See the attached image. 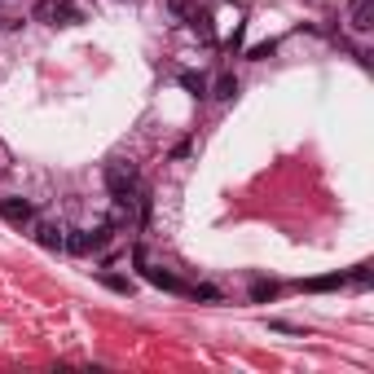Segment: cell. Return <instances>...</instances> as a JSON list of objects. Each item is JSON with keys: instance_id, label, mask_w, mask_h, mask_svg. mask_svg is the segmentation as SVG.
<instances>
[{"instance_id": "1", "label": "cell", "mask_w": 374, "mask_h": 374, "mask_svg": "<svg viewBox=\"0 0 374 374\" xmlns=\"http://www.w3.org/2000/svg\"><path fill=\"white\" fill-rule=\"evenodd\" d=\"M35 22H49V27H75L80 9L71 5V0H40V5H35Z\"/></svg>"}, {"instance_id": "2", "label": "cell", "mask_w": 374, "mask_h": 374, "mask_svg": "<svg viewBox=\"0 0 374 374\" xmlns=\"http://www.w3.org/2000/svg\"><path fill=\"white\" fill-rule=\"evenodd\" d=\"M106 185H111V194H132V189H137V163L111 159L106 163Z\"/></svg>"}, {"instance_id": "3", "label": "cell", "mask_w": 374, "mask_h": 374, "mask_svg": "<svg viewBox=\"0 0 374 374\" xmlns=\"http://www.w3.org/2000/svg\"><path fill=\"white\" fill-rule=\"evenodd\" d=\"M27 229H31V238H35L44 251H66V225H62V221H40V216H35Z\"/></svg>"}, {"instance_id": "4", "label": "cell", "mask_w": 374, "mask_h": 374, "mask_svg": "<svg viewBox=\"0 0 374 374\" xmlns=\"http://www.w3.org/2000/svg\"><path fill=\"white\" fill-rule=\"evenodd\" d=\"M0 221L5 225H14V229H27L35 221V207H31V198H22V194H9V198H0Z\"/></svg>"}, {"instance_id": "5", "label": "cell", "mask_w": 374, "mask_h": 374, "mask_svg": "<svg viewBox=\"0 0 374 374\" xmlns=\"http://www.w3.org/2000/svg\"><path fill=\"white\" fill-rule=\"evenodd\" d=\"M348 27H353L357 35L374 31V0H353V9H348Z\"/></svg>"}, {"instance_id": "6", "label": "cell", "mask_w": 374, "mask_h": 374, "mask_svg": "<svg viewBox=\"0 0 374 374\" xmlns=\"http://www.w3.org/2000/svg\"><path fill=\"white\" fill-rule=\"evenodd\" d=\"M141 273H146V277H150V282H154V286H159V291H172V295H189V286H185V282H180V277H176V273H167V269H150V264H146V269H141Z\"/></svg>"}, {"instance_id": "7", "label": "cell", "mask_w": 374, "mask_h": 374, "mask_svg": "<svg viewBox=\"0 0 374 374\" xmlns=\"http://www.w3.org/2000/svg\"><path fill=\"white\" fill-rule=\"evenodd\" d=\"M212 97L216 102H234L238 97V75H234V71H225V75H216V84H212Z\"/></svg>"}, {"instance_id": "8", "label": "cell", "mask_w": 374, "mask_h": 374, "mask_svg": "<svg viewBox=\"0 0 374 374\" xmlns=\"http://www.w3.org/2000/svg\"><path fill=\"white\" fill-rule=\"evenodd\" d=\"M189 31H194L203 44H216V27H212V14H207V9H198V14L189 18Z\"/></svg>"}, {"instance_id": "9", "label": "cell", "mask_w": 374, "mask_h": 374, "mask_svg": "<svg viewBox=\"0 0 374 374\" xmlns=\"http://www.w3.org/2000/svg\"><path fill=\"white\" fill-rule=\"evenodd\" d=\"M180 88H185L189 97H198V102H203V97H207V88H212V84L203 80V75H194V71H185V75H180Z\"/></svg>"}, {"instance_id": "10", "label": "cell", "mask_w": 374, "mask_h": 374, "mask_svg": "<svg viewBox=\"0 0 374 374\" xmlns=\"http://www.w3.org/2000/svg\"><path fill=\"white\" fill-rule=\"evenodd\" d=\"M66 251H75V256H88V251H93L88 229H66Z\"/></svg>"}, {"instance_id": "11", "label": "cell", "mask_w": 374, "mask_h": 374, "mask_svg": "<svg viewBox=\"0 0 374 374\" xmlns=\"http://www.w3.org/2000/svg\"><path fill=\"white\" fill-rule=\"evenodd\" d=\"M102 286H106V291H115V295H132V291H137L132 277H119V273H102Z\"/></svg>"}, {"instance_id": "12", "label": "cell", "mask_w": 374, "mask_h": 374, "mask_svg": "<svg viewBox=\"0 0 374 374\" xmlns=\"http://www.w3.org/2000/svg\"><path fill=\"white\" fill-rule=\"evenodd\" d=\"M269 299H277V282H256L251 286V304H269Z\"/></svg>"}, {"instance_id": "13", "label": "cell", "mask_w": 374, "mask_h": 374, "mask_svg": "<svg viewBox=\"0 0 374 374\" xmlns=\"http://www.w3.org/2000/svg\"><path fill=\"white\" fill-rule=\"evenodd\" d=\"M167 9H172V14H176L180 22H189V18L198 14V5H194V0H167Z\"/></svg>"}, {"instance_id": "14", "label": "cell", "mask_w": 374, "mask_h": 374, "mask_svg": "<svg viewBox=\"0 0 374 374\" xmlns=\"http://www.w3.org/2000/svg\"><path fill=\"white\" fill-rule=\"evenodd\" d=\"M348 277L339 273V277H317V282H308V291H335V286H344Z\"/></svg>"}, {"instance_id": "15", "label": "cell", "mask_w": 374, "mask_h": 374, "mask_svg": "<svg viewBox=\"0 0 374 374\" xmlns=\"http://www.w3.org/2000/svg\"><path fill=\"white\" fill-rule=\"evenodd\" d=\"M273 49H277V44L269 40V44H256V49H247V57H251V62H264V57H273Z\"/></svg>"}, {"instance_id": "16", "label": "cell", "mask_w": 374, "mask_h": 374, "mask_svg": "<svg viewBox=\"0 0 374 374\" xmlns=\"http://www.w3.org/2000/svg\"><path fill=\"white\" fill-rule=\"evenodd\" d=\"M189 295H194V299H221V291H216V286H207V282L189 286Z\"/></svg>"}, {"instance_id": "17", "label": "cell", "mask_w": 374, "mask_h": 374, "mask_svg": "<svg viewBox=\"0 0 374 374\" xmlns=\"http://www.w3.org/2000/svg\"><path fill=\"white\" fill-rule=\"evenodd\" d=\"M225 49H229V53H238V49H243V22H238V27H234V35L225 40Z\"/></svg>"}, {"instance_id": "18", "label": "cell", "mask_w": 374, "mask_h": 374, "mask_svg": "<svg viewBox=\"0 0 374 374\" xmlns=\"http://www.w3.org/2000/svg\"><path fill=\"white\" fill-rule=\"evenodd\" d=\"M9 167H14V150H9V146H5V141H0V176H5V172H9Z\"/></svg>"}, {"instance_id": "19", "label": "cell", "mask_w": 374, "mask_h": 374, "mask_svg": "<svg viewBox=\"0 0 374 374\" xmlns=\"http://www.w3.org/2000/svg\"><path fill=\"white\" fill-rule=\"evenodd\" d=\"M269 326H273V330H282V335H304V330H299V326H291V321H277V317H273Z\"/></svg>"}]
</instances>
